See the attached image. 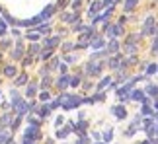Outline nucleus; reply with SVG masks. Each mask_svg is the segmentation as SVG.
I'll return each instance as SVG.
<instances>
[{"instance_id":"obj_4","label":"nucleus","mask_w":158,"mask_h":144,"mask_svg":"<svg viewBox=\"0 0 158 144\" xmlns=\"http://www.w3.org/2000/svg\"><path fill=\"white\" fill-rule=\"evenodd\" d=\"M144 144H148V142H144Z\"/></svg>"},{"instance_id":"obj_1","label":"nucleus","mask_w":158,"mask_h":144,"mask_svg":"<svg viewBox=\"0 0 158 144\" xmlns=\"http://www.w3.org/2000/svg\"><path fill=\"white\" fill-rule=\"evenodd\" d=\"M113 113H115V115H117L119 119H123V117H125V109H123V107H113Z\"/></svg>"},{"instance_id":"obj_2","label":"nucleus","mask_w":158,"mask_h":144,"mask_svg":"<svg viewBox=\"0 0 158 144\" xmlns=\"http://www.w3.org/2000/svg\"><path fill=\"white\" fill-rule=\"evenodd\" d=\"M133 4H135V0H127V6H125V10H131V8H133Z\"/></svg>"},{"instance_id":"obj_3","label":"nucleus","mask_w":158,"mask_h":144,"mask_svg":"<svg viewBox=\"0 0 158 144\" xmlns=\"http://www.w3.org/2000/svg\"><path fill=\"white\" fill-rule=\"evenodd\" d=\"M154 70H156L154 64H152V66H148V74H154Z\"/></svg>"}]
</instances>
